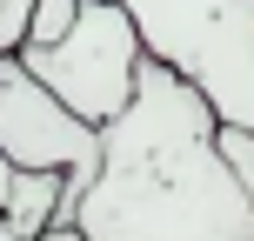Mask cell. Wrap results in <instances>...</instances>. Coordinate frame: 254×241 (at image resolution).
Segmentation results:
<instances>
[{
    "label": "cell",
    "instance_id": "obj_8",
    "mask_svg": "<svg viewBox=\"0 0 254 241\" xmlns=\"http://www.w3.org/2000/svg\"><path fill=\"white\" fill-rule=\"evenodd\" d=\"M40 241H80L74 228H47V235H40Z\"/></svg>",
    "mask_w": 254,
    "mask_h": 241
},
{
    "label": "cell",
    "instance_id": "obj_9",
    "mask_svg": "<svg viewBox=\"0 0 254 241\" xmlns=\"http://www.w3.org/2000/svg\"><path fill=\"white\" fill-rule=\"evenodd\" d=\"M7 181H13V167H7V161H0V201H7Z\"/></svg>",
    "mask_w": 254,
    "mask_h": 241
},
{
    "label": "cell",
    "instance_id": "obj_4",
    "mask_svg": "<svg viewBox=\"0 0 254 241\" xmlns=\"http://www.w3.org/2000/svg\"><path fill=\"white\" fill-rule=\"evenodd\" d=\"M0 161L20 174H61L54 228L80 221V201H87L94 167H101V127L74 121L47 87H34L13 54H0Z\"/></svg>",
    "mask_w": 254,
    "mask_h": 241
},
{
    "label": "cell",
    "instance_id": "obj_3",
    "mask_svg": "<svg viewBox=\"0 0 254 241\" xmlns=\"http://www.w3.org/2000/svg\"><path fill=\"white\" fill-rule=\"evenodd\" d=\"M13 61H20V74L34 80V87H47L74 121L107 127L127 107V94H134L140 40H134V27H127V13L114 0H80L74 27H67L61 40H47V47H13Z\"/></svg>",
    "mask_w": 254,
    "mask_h": 241
},
{
    "label": "cell",
    "instance_id": "obj_6",
    "mask_svg": "<svg viewBox=\"0 0 254 241\" xmlns=\"http://www.w3.org/2000/svg\"><path fill=\"white\" fill-rule=\"evenodd\" d=\"M80 0H34V20H27V40L20 47H47V40H61L67 27H74Z\"/></svg>",
    "mask_w": 254,
    "mask_h": 241
},
{
    "label": "cell",
    "instance_id": "obj_5",
    "mask_svg": "<svg viewBox=\"0 0 254 241\" xmlns=\"http://www.w3.org/2000/svg\"><path fill=\"white\" fill-rule=\"evenodd\" d=\"M54 201H61V174H20V167H13L7 201H0V221H7L20 241H40L54 228Z\"/></svg>",
    "mask_w": 254,
    "mask_h": 241
},
{
    "label": "cell",
    "instance_id": "obj_10",
    "mask_svg": "<svg viewBox=\"0 0 254 241\" xmlns=\"http://www.w3.org/2000/svg\"><path fill=\"white\" fill-rule=\"evenodd\" d=\"M0 241H20V235H13V228H7V221H0Z\"/></svg>",
    "mask_w": 254,
    "mask_h": 241
},
{
    "label": "cell",
    "instance_id": "obj_2",
    "mask_svg": "<svg viewBox=\"0 0 254 241\" xmlns=\"http://www.w3.org/2000/svg\"><path fill=\"white\" fill-rule=\"evenodd\" d=\"M140 61L174 74L214 127L254 134V0H114Z\"/></svg>",
    "mask_w": 254,
    "mask_h": 241
},
{
    "label": "cell",
    "instance_id": "obj_1",
    "mask_svg": "<svg viewBox=\"0 0 254 241\" xmlns=\"http://www.w3.org/2000/svg\"><path fill=\"white\" fill-rule=\"evenodd\" d=\"M214 114L140 61L134 94L101 127V167L80 201V241H254V208L214 148Z\"/></svg>",
    "mask_w": 254,
    "mask_h": 241
},
{
    "label": "cell",
    "instance_id": "obj_7",
    "mask_svg": "<svg viewBox=\"0 0 254 241\" xmlns=\"http://www.w3.org/2000/svg\"><path fill=\"white\" fill-rule=\"evenodd\" d=\"M214 148H221V161H228L234 188H241V194H248V208H254V134H234V127H221V134H214Z\"/></svg>",
    "mask_w": 254,
    "mask_h": 241
}]
</instances>
